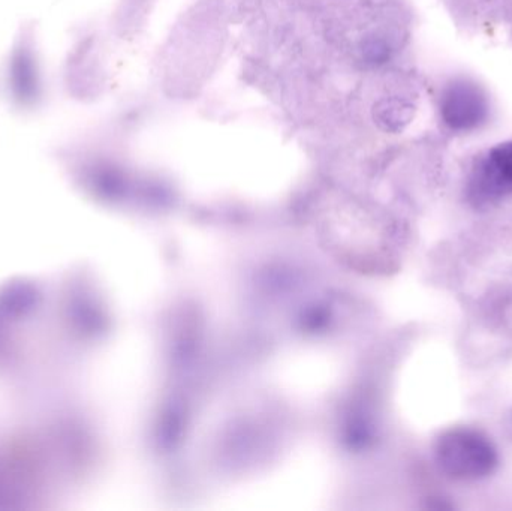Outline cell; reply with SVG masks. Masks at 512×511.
Instances as JSON below:
<instances>
[{
  "label": "cell",
  "instance_id": "obj_1",
  "mask_svg": "<svg viewBox=\"0 0 512 511\" xmlns=\"http://www.w3.org/2000/svg\"><path fill=\"white\" fill-rule=\"evenodd\" d=\"M435 455L442 473L459 482L487 479L499 465L493 441L483 432L469 428L444 432L436 443Z\"/></svg>",
  "mask_w": 512,
  "mask_h": 511
},
{
  "label": "cell",
  "instance_id": "obj_2",
  "mask_svg": "<svg viewBox=\"0 0 512 511\" xmlns=\"http://www.w3.org/2000/svg\"><path fill=\"white\" fill-rule=\"evenodd\" d=\"M490 102L484 90L469 80H454L441 96V117L454 132H471L489 120Z\"/></svg>",
  "mask_w": 512,
  "mask_h": 511
},
{
  "label": "cell",
  "instance_id": "obj_3",
  "mask_svg": "<svg viewBox=\"0 0 512 511\" xmlns=\"http://www.w3.org/2000/svg\"><path fill=\"white\" fill-rule=\"evenodd\" d=\"M472 191L478 198L501 197L512 192V141L493 147L475 171Z\"/></svg>",
  "mask_w": 512,
  "mask_h": 511
},
{
  "label": "cell",
  "instance_id": "obj_4",
  "mask_svg": "<svg viewBox=\"0 0 512 511\" xmlns=\"http://www.w3.org/2000/svg\"><path fill=\"white\" fill-rule=\"evenodd\" d=\"M414 105L405 99L385 98L373 108V117L381 129L387 132H400L414 119Z\"/></svg>",
  "mask_w": 512,
  "mask_h": 511
},
{
  "label": "cell",
  "instance_id": "obj_5",
  "mask_svg": "<svg viewBox=\"0 0 512 511\" xmlns=\"http://www.w3.org/2000/svg\"><path fill=\"white\" fill-rule=\"evenodd\" d=\"M367 59L370 62H384L390 56V48L384 41H372L366 47Z\"/></svg>",
  "mask_w": 512,
  "mask_h": 511
}]
</instances>
